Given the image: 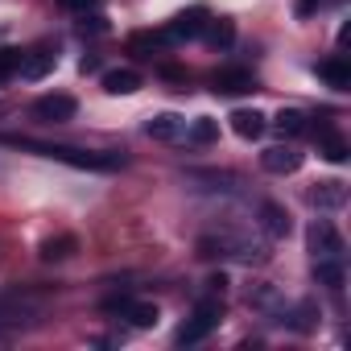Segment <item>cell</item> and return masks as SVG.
<instances>
[{
  "label": "cell",
  "instance_id": "26",
  "mask_svg": "<svg viewBox=\"0 0 351 351\" xmlns=\"http://www.w3.org/2000/svg\"><path fill=\"white\" fill-rule=\"evenodd\" d=\"M322 0H298V17H314Z\"/></svg>",
  "mask_w": 351,
  "mask_h": 351
},
{
  "label": "cell",
  "instance_id": "23",
  "mask_svg": "<svg viewBox=\"0 0 351 351\" xmlns=\"http://www.w3.org/2000/svg\"><path fill=\"white\" fill-rule=\"evenodd\" d=\"M322 157L335 161V165H343V161H347V145H343L339 136H326V141H322Z\"/></svg>",
  "mask_w": 351,
  "mask_h": 351
},
{
  "label": "cell",
  "instance_id": "21",
  "mask_svg": "<svg viewBox=\"0 0 351 351\" xmlns=\"http://www.w3.org/2000/svg\"><path fill=\"white\" fill-rule=\"evenodd\" d=\"M191 141H195V145H211V141H219V124L207 120V116L195 120V124H191Z\"/></svg>",
  "mask_w": 351,
  "mask_h": 351
},
{
  "label": "cell",
  "instance_id": "22",
  "mask_svg": "<svg viewBox=\"0 0 351 351\" xmlns=\"http://www.w3.org/2000/svg\"><path fill=\"white\" fill-rule=\"evenodd\" d=\"M21 50H0V79H13L17 71H21Z\"/></svg>",
  "mask_w": 351,
  "mask_h": 351
},
{
  "label": "cell",
  "instance_id": "28",
  "mask_svg": "<svg viewBox=\"0 0 351 351\" xmlns=\"http://www.w3.org/2000/svg\"><path fill=\"white\" fill-rule=\"evenodd\" d=\"M207 285H211V289H215V293H223V289H228V277H223V273H219V277H211V281H207Z\"/></svg>",
  "mask_w": 351,
  "mask_h": 351
},
{
  "label": "cell",
  "instance_id": "12",
  "mask_svg": "<svg viewBox=\"0 0 351 351\" xmlns=\"http://www.w3.org/2000/svg\"><path fill=\"white\" fill-rule=\"evenodd\" d=\"M314 281L326 289H343V261L339 256H314Z\"/></svg>",
  "mask_w": 351,
  "mask_h": 351
},
{
  "label": "cell",
  "instance_id": "8",
  "mask_svg": "<svg viewBox=\"0 0 351 351\" xmlns=\"http://www.w3.org/2000/svg\"><path fill=\"white\" fill-rule=\"evenodd\" d=\"M54 62H58V54H50V50H34V54H25L21 58V79H29V83H38V79H46L50 71H54Z\"/></svg>",
  "mask_w": 351,
  "mask_h": 351
},
{
  "label": "cell",
  "instance_id": "14",
  "mask_svg": "<svg viewBox=\"0 0 351 351\" xmlns=\"http://www.w3.org/2000/svg\"><path fill=\"white\" fill-rule=\"evenodd\" d=\"M141 87V75L136 71H108L104 75V91L108 95H132Z\"/></svg>",
  "mask_w": 351,
  "mask_h": 351
},
{
  "label": "cell",
  "instance_id": "20",
  "mask_svg": "<svg viewBox=\"0 0 351 351\" xmlns=\"http://www.w3.org/2000/svg\"><path fill=\"white\" fill-rule=\"evenodd\" d=\"M161 42H165L161 34H132V38H128V50L141 54V58H153V50H157Z\"/></svg>",
  "mask_w": 351,
  "mask_h": 351
},
{
  "label": "cell",
  "instance_id": "19",
  "mask_svg": "<svg viewBox=\"0 0 351 351\" xmlns=\"http://www.w3.org/2000/svg\"><path fill=\"white\" fill-rule=\"evenodd\" d=\"M203 34H207V42H211V46H219V50H223V46H232L236 25H232L228 17H219V21H207V29H203Z\"/></svg>",
  "mask_w": 351,
  "mask_h": 351
},
{
  "label": "cell",
  "instance_id": "16",
  "mask_svg": "<svg viewBox=\"0 0 351 351\" xmlns=\"http://www.w3.org/2000/svg\"><path fill=\"white\" fill-rule=\"evenodd\" d=\"M273 124H277V132H281V136H302V132H306V124H310V116H306V112H298V108H281Z\"/></svg>",
  "mask_w": 351,
  "mask_h": 351
},
{
  "label": "cell",
  "instance_id": "25",
  "mask_svg": "<svg viewBox=\"0 0 351 351\" xmlns=\"http://www.w3.org/2000/svg\"><path fill=\"white\" fill-rule=\"evenodd\" d=\"M95 5H99V0H62V9H71V13H87Z\"/></svg>",
  "mask_w": 351,
  "mask_h": 351
},
{
  "label": "cell",
  "instance_id": "9",
  "mask_svg": "<svg viewBox=\"0 0 351 351\" xmlns=\"http://www.w3.org/2000/svg\"><path fill=\"white\" fill-rule=\"evenodd\" d=\"M318 79H322L326 87H335V91H347V87H351V66H347V58H326V62H318Z\"/></svg>",
  "mask_w": 351,
  "mask_h": 351
},
{
  "label": "cell",
  "instance_id": "6",
  "mask_svg": "<svg viewBox=\"0 0 351 351\" xmlns=\"http://www.w3.org/2000/svg\"><path fill=\"white\" fill-rule=\"evenodd\" d=\"M211 91L215 95H244V91H252V75L244 66H228L211 79Z\"/></svg>",
  "mask_w": 351,
  "mask_h": 351
},
{
  "label": "cell",
  "instance_id": "18",
  "mask_svg": "<svg viewBox=\"0 0 351 351\" xmlns=\"http://www.w3.org/2000/svg\"><path fill=\"white\" fill-rule=\"evenodd\" d=\"M318 207H343L347 203V191H343V182H318V191L310 195Z\"/></svg>",
  "mask_w": 351,
  "mask_h": 351
},
{
  "label": "cell",
  "instance_id": "4",
  "mask_svg": "<svg viewBox=\"0 0 351 351\" xmlns=\"http://www.w3.org/2000/svg\"><path fill=\"white\" fill-rule=\"evenodd\" d=\"M75 112H79V104L71 95H42L34 104V116L42 124H66V120H75Z\"/></svg>",
  "mask_w": 351,
  "mask_h": 351
},
{
  "label": "cell",
  "instance_id": "11",
  "mask_svg": "<svg viewBox=\"0 0 351 351\" xmlns=\"http://www.w3.org/2000/svg\"><path fill=\"white\" fill-rule=\"evenodd\" d=\"M232 128H236V136L256 141V136L265 132V116H261L256 108H240V112H232Z\"/></svg>",
  "mask_w": 351,
  "mask_h": 351
},
{
  "label": "cell",
  "instance_id": "1",
  "mask_svg": "<svg viewBox=\"0 0 351 351\" xmlns=\"http://www.w3.org/2000/svg\"><path fill=\"white\" fill-rule=\"evenodd\" d=\"M0 145L9 149H25V153H38V157H50V161H66L75 169H120L124 165V153H91V149H71V145H42V141H29V136H9L0 132Z\"/></svg>",
  "mask_w": 351,
  "mask_h": 351
},
{
  "label": "cell",
  "instance_id": "2",
  "mask_svg": "<svg viewBox=\"0 0 351 351\" xmlns=\"http://www.w3.org/2000/svg\"><path fill=\"white\" fill-rule=\"evenodd\" d=\"M223 322V298H203L199 306H195V314L178 326V335H173V339H178L182 347H191V343H203L215 326Z\"/></svg>",
  "mask_w": 351,
  "mask_h": 351
},
{
  "label": "cell",
  "instance_id": "24",
  "mask_svg": "<svg viewBox=\"0 0 351 351\" xmlns=\"http://www.w3.org/2000/svg\"><path fill=\"white\" fill-rule=\"evenodd\" d=\"M128 302H132L128 293H112V298H104V310H108V314H124Z\"/></svg>",
  "mask_w": 351,
  "mask_h": 351
},
{
  "label": "cell",
  "instance_id": "15",
  "mask_svg": "<svg viewBox=\"0 0 351 351\" xmlns=\"http://www.w3.org/2000/svg\"><path fill=\"white\" fill-rule=\"evenodd\" d=\"M75 252H79V240H75V236H50V240L38 248L42 261H66V256H75Z\"/></svg>",
  "mask_w": 351,
  "mask_h": 351
},
{
  "label": "cell",
  "instance_id": "10",
  "mask_svg": "<svg viewBox=\"0 0 351 351\" xmlns=\"http://www.w3.org/2000/svg\"><path fill=\"white\" fill-rule=\"evenodd\" d=\"M261 228L273 236V240H285L289 236V215H285V207H277V203H261Z\"/></svg>",
  "mask_w": 351,
  "mask_h": 351
},
{
  "label": "cell",
  "instance_id": "7",
  "mask_svg": "<svg viewBox=\"0 0 351 351\" xmlns=\"http://www.w3.org/2000/svg\"><path fill=\"white\" fill-rule=\"evenodd\" d=\"M261 165H265L269 173H293V169L302 165V153L289 149V145H273V149L261 153Z\"/></svg>",
  "mask_w": 351,
  "mask_h": 351
},
{
  "label": "cell",
  "instance_id": "27",
  "mask_svg": "<svg viewBox=\"0 0 351 351\" xmlns=\"http://www.w3.org/2000/svg\"><path fill=\"white\" fill-rule=\"evenodd\" d=\"M83 29H95V34H104L108 25H104V17H87V13H83Z\"/></svg>",
  "mask_w": 351,
  "mask_h": 351
},
{
  "label": "cell",
  "instance_id": "3",
  "mask_svg": "<svg viewBox=\"0 0 351 351\" xmlns=\"http://www.w3.org/2000/svg\"><path fill=\"white\" fill-rule=\"evenodd\" d=\"M207 21H211V13L207 9H191V13H178L169 25H165V42H191V38H199L203 29H207Z\"/></svg>",
  "mask_w": 351,
  "mask_h": 351
},
{
  "label": "cell",
  "instance_id": "17",
  "mask_svg": "<svg viewBox=\"0 0 351 351\" xmlns=\"http://www.w3.org/2000/svg\"><path fill=\"white\" fill-rule=\"evenodd\" d=\"M124 318H128L136 330H149V326H157V306H153V302H128V306H124Z\"/></svg>",
  "mask_w": 351,
  "mask_h": 351
},
{
  "label": "cell",
  "instance_id": "5",
  "mask_svg": "<svg viewBox=\"0 0 351 351\" xmlns=\"http://www.w3.org/2000/svg\"><path fill=\"white\" fill-rule=\"evenodd\" d=\"M306 240H310V252L314 256H343V236L326 219H314L310 232H306Z\"/></svg>",
  "mask_w": 351,
  "mask_h": 351
},
{
  "label": "cell",
  "instance_id": "13",
  "mask_svg": "<svg viewBox=\"0 0 351 351\" xmlns=\"http://www.w3.org/2000/svg\"><path fill=\"white\" fill-rule=\"evenodd\" d=\"M145 132L153 141H173V136H182V116H173V112H161L145 124Z\"/></svg>",
  "mask_w": 351,
  "mask_h": 351
}]
</instances>
